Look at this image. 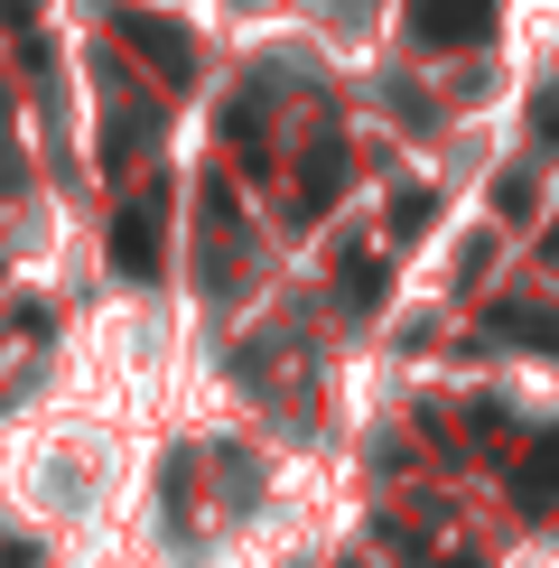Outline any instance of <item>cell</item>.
Segmentation results:
<instances>
[{
  "label": "cell",
  "mask_w": 559,
  "mask_h": 568,
  "mask_svg": "<svg viewBox=\"0 0 559 568\" xmlns=\"http://www.w3.org/2000/svg\"><path fill=\"white\" fill-rule=\"evenodd\" d=\"M112 29H122V47H131V57H150V65H159V75H169V84H186V75H196V47H186V29H177V19L122 10V19H112Z\"/></svg>",
  "instance_id": "cell-1"
},
{
  "label": "cell",
  "mask_w": 559,
  "mask_h": 568,
  "mask_svg": "<svg viewBox=\"0 0 559 568\" xmlns=\"http://www.w3.org/2000/svg\"><path fill=\"white\" fill-rule=\"evenodd\" d=\"M112 271L122 280H150L159 271V196H131L122 224H112Z\"/></svg>",
  "instance_id": "cell-2"
},
{
  "label": "cell",
  "mask_w": 559,
  "mask_h": 568,
  "mask_svg": "<svg viewBox=\"0 0 559 568\" xmlns=\"http://www.w3.org/2000/svg\"><path fill=\"white\" fill-rule=\"evenodd\" d=\"M410 19H419L429 47H476L495 29V0H410Z\"/></svg>",
  "instance_id": "cell-3"
},
{
  "label": "cell",
  "mask_w": 559,
  "mask_h": 568,
  "mask_svg": "<svg viewBox=\"0 0 559 568\" xmlns=\"http://www.w3.org/2000/svg\"><path fill=\"white\" fill-rule=\"evenodd\" d=\"M336 186H345V140H317L308 178H298V215H326V205H336Z\"/></svg>",
  "instance_id": "cell-4"
},
{
  "label": "cell",
  "mask_w": 559,
  "mask_h": 568,
  "mask_svg": "<svg viewBox=\"0 0 559 568\" xmlns=\"http://www.w3.org/2000/svg\"><path fill=\"white\" fill-rule=\"evenodd\" d=\"M485 336L531 345V354H559V317H550V307H495V326H485Z\"/></svg>",
  "instance_id": "cell-5"
},
{
  "label": "cell",
  "mask_w": 559,
  "mask_h": 568,
  "mask_svg": "<svg viewBox=\"0 0 559 568\" xmlns=\"http://www.w3.org/2000/svg\"><path fill=\"white\" fill-rule=\"evenodd\" d=\"M512 494H522L531 513L559 504V429H550V438H531V457H522V476H512Z\"/></svg>",
  "instance_id": "cell-6"
},
{
  "label": "cell",
  "mask_w": 559,
  "mask_h": 568,
  "mask_svg": "<svg viewBox=\"0 0 559 568\" xmlns=\"http://www.w3.org/2000/svg\"><path fill=\"white\" fill-rule=\"evenodd\" d=\"M383 290H392V271L373 262V252H345V307H373Z\"/></svg>",
  "instance_id": "cell-7"
},
{
  "label": "cell",
  "mask_w": 559,
  "mask_h": 568,
  "mask_svg": "<svg viewBox=\"0 0 559 568\" xmlns=\"http://www.w3.org/2000/svg\"><path fill=\"white\" fill-rule=\"evenodd\" d=\"M429 215H438V196H419V186H410V196H402V233H429Z\"/></svg>",
  "instance_id": "cell-8"
},
{
  "label": "cell",
  "mask_w": 559,
  "mask_h": 568,
  "mask_svg": "<svg viewBox=\"0 0 559 568\" xmlns=\"http://www.w3.org/2000/svg\"><path fill=\"white\" fill-rule=\"evenodd\" d=\"M531 131H541V140H550V150H559V84L541 93V112H531Z\"/></svg>",
  "instance_id": "cell-9"
},
{
  "label": "cell",
  "mask_w": 559,
  "mask_h": 568,
  "mask_svg": "<svg viewBox=\"0 0 559 568\" xmlns=\"http://www.w3.org/2000/svg\"><path fill=\"white\" fill-rule=\"evenodd\" d=\"M438 568H476V559H438Z\"/></svg>",
  "instance_id": "cell-10"
}]
</instances>
